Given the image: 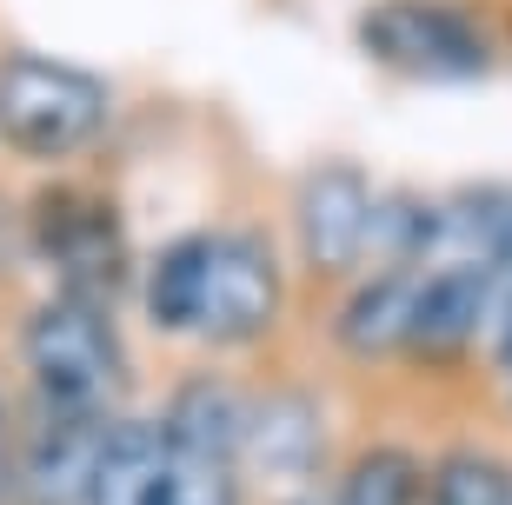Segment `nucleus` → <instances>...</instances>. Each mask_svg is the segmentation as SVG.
Here are the masks:
<instances>
[{
	"label": "nucleus",
	"instance_id": "nucleus-1",
	"mask_svg": "<svg viewBox=\"0 0 512 505\" xmlns=\"http://www.w3.org/2000/svg\"><path fill=\"white\" fill-rule=\"evenodd\" d=\"M20 353L34 373L40 412H87V419H114L120 386H127V359H120L114 319L87 300H47L20 326Z\"/></svg>",
	"mask_w": 512,
	"mask_h": 505
},
{
	"label": "nucleus",
	"instance_id": "nucleus-2",
	"mask_svg": "<svg viewBox=\"0 0 512 505\" xmlns=\"http://www.w3.org/2000/svg\"><path fill=\"white\" fill-rule=\"evenodd\" d=\"M107 80L54 54L0 60V140L27 160H67L107 127Z\"/></svg>",
	"mask_w": 512,
	"mask_h": 505
},
{
	"label": "nucleus",
	"instance_id": "nucleus-3",
	"mask_svg": "<svg viewBox=\"0 0 512 505\" xmlns=\"http://www.w3.org/2000/svg\"><path fill=\"white\" fill-rule=\"evenodd\" d=\"M27 233H34L40 260L60 273V300H87L107 313L127 293L133 260H127V233H120L107 200H94V193H80V187H47V200L34 206Z\"/></svg>",
	"mask_w": 512,
	"mask_h": 505
},
{
	"label": "nucleus",
	"instance_id": "nucleus-4",
	"mask_svg": "<svg viewBox=\"0 0 512 505\" xmlns=\"http://www.w3.org/2000/svg\"><path fill=\"white\" fill-rule=\"evenodd\" d=\"M360 47L413 80H473L486 74V34L453 0H373L360 14Z\"/></svg>",
	"mask_w": 512,
	"mask_h": 505
},
{
	"label": "nucleus",
	"instance_id": "nucleus-5",
	"mask_svg": "<svg viewBox=\"0 0 512 505\" xmlns=\"http://www.w3.org/2000/svg\"><path fill=\"white\" fill-rule=\"evenodd\" d=\"M273 319H280V260H273V246H266L260 233H207L193 339L247 346Z\"/></svg>",
	"mask_w": 512,
	"mask_h": 505
},
{
	"label": "nucleus",
	"instance_id": "nucleus-6",
	"mask_svg": "<svg viewBox=\"0 0 512 505\" xmlns=\"http://www.w3.org/2000/svg\"><path fill=\"white\" fill-rule=\"evenodd\" d=\"M380 193L366 187L353 160H320L300 180V246L313 273H346L366 260V220Z\"/></svg>",
	"mask_w": 512,
	"mask_h": 505
},
{
	"label": "nucleus",
	"instance_id": "nucleus-7",
	"mask_svg": "<svg viewBox=\"0 0 512 505\" xmlns=\"http://www.w3.org/2000/svg\"><path fill=\"white\" fill-rule=\"evenodd\" d=\"M107 426L87 412H40V432L14 472V492L27 505H94L100 459H107Z\"/></svg>",
	"mask_w": 512,
	"mask_h": 505
},
{
	"label": "nucleus",
	"instance_id": "nucleus-8",
	"mask_svg": "<svg viewBox=\"0 0 512 505\" xmlns=\"http://www.w3.org/2000/svg\"><path fill=\"white\" fill-rule=\"evenodd\" d=\"M326 459V426L320 406L306 393H266L247 399V432H240V466L253 479H273V486H300L313 479Z\"/></svg>",
	"mask_w": 512,
	"mask_h": 505
},
{
	"label": "nucleus",
	"instance_id": "nucleus-9",
	"mask_svg": "<svg viewBox=\"0 0 512 505\" xmlns=\"http://www.w3.org/2000/svg\"><path fill=\"white\" fill-rule=\"evenodd\" d=\"M486 300H493V273L473 266H419V300H413V359H453L486 333Z\"/></svg>",
	"mask_w": 512,
	"mask_h": 505
},
{
	"label": "nucleus",
	"instance_id": "nucleus-10",
	"mask_svg": "<svg viewBox=\"0 0 512 505\" xmlns=\"http://www.w3.org/2000/svg\"><path fill=\"white\" fill-rule=\"evenodd\" d=\"M506 233H512V193L506 187H473V193H453V200H433L426 206V266L493 273Z\"/></svg>",
	"mask_w": 512,
	"mask_h": 505
},
{
	"label": "nucleus",
	"instance_id": "nucleus-11",
	"mask_svg": "<svg viewBox=\"0 0 512 505\" xmlns=\"http://www.w3.org/2000/svg\"><path fill=\"white\" fill-rule=\"evenodd\" d=\"M413 300H419V266L406 273H373L353 286V300L340 306L333 333L353 359H399L406 333H413Z\"/></svg>",
	"mask_w": 512,
	"mask_h": 505
},
{
	"label": "nucleus",
	"instance_id": "nucleus-12",
	"mask_svg": "<svg viewBox=\"0 0 512 505\" xmlns=\"http://www.w3.org/2000/svg\"><path fill=\"white\" fill-rule=\"evenodd\" d=\"M160 432L173 446H200V452H227L240 466V432H247V393L220 373H193L173 386L167 412H160Z\"/></svg>",
	"mask_w": 512,
	"mask_h": 505
},
{
	"label": "nucleus",
	"instance_id": "nucleus-13",
	"mask_svg": "<svg viewBox=\"0 0 512 505\" xmlns=\"http://www.w3.org/2000/svg\"><path fill=\"white\" fill-rule=\"evenodd\" d=\"M167 466V432L160 419H114L107 426V459H100L94 505H153Z\"/></svg>",
	"mask_w": 512,
	"mask_h": 505
},
{
	"label": "nucleus",
	"instance_id": "nucleus-14",
	"mask_svg": "<svg viewBox=\"0 0 512 505\" xmlns=\"http://www.w3.org/2000/svg\"><path fill=\"white\" fill-rule=\"evenodd\" d=\"M200 266H207V233H180L147 260V280H140V306L160 333L193 339V306H200Z\"/></svg>",
	"mask_w": 512,
	"mask_h": 505
},
{
	"label": "nucleus",
	"instance_id": "nucleus-15",
	"mask_svg": "<svg viewBox=\"0 0 512 505\" xmlns=\"http://www.w3.org/2000/svg\"><path fill=\"white\" fill-rule=\"evenodd\" d=\"M426 492V472L406 446H366L353 466L340 472V486L326 505H419Z\"/></svg>",
	"mask_w": 512,
	"mask_h": 505
},
{
	"label": "nucleus",
	"instance_id": "nucleus-16",
	"mask_svg": "<svg viewBox=\"0 0 512 505\" xmlns=\"http://www.w3.org/2000/svg\"><path fill=\"white\" fill-rule=\"evenodd\" d=\"M153 505H240V466L227 452H200V446H173L167 439V466H160Z\"/></svg>",
	"mask_w": 512,
	"mask_h": 505
},
{
	"label": "nucleus",
	"instance_id": "nucleus-17",
	"mask_svg": "<svg viewBox=\"0 0 512 505\" xmlns=\"http://www.w3.org/2000/svg\"><path fill=\"white\" fill-rule=\"evenodd\" d=\"M426 206L419 193H386L373 200V220H366V260H380V273H406V266H426Z\"/></svg>",
	"mask_w": 512,
	"mask_h": 505
},
{
	"label": "nucleus",
	"instance_id": "nucleus-18",
	"mask_svg": "<svg viewBox=\"0 0 512 505\" xmlns=\"http://www.w3.org/2000/svg\"><path fill=\"white\" fill-rule=\"evenodd\" d=\"M506 492H512V472L499 466L493 452L459 446V452H446V459L426 472L419 505H506Z\"/></svg>",
	"mask_w": 512,
	"mask_h": 505
},
{
	"label": "nucleus",
	"instance_id": "nucleus-19",
	"mask_svg": "<svg viewBox=\"0 0 512 505\" xmlns=\"http://www.w3.org/2000/svg\"><path fill=\"white\" fill-rule=\"evenodd\" d=\"M486 346L512 373V286H493V300H486Z\"/></svg>",
	"mask_w": 512,
	"mask_h": 505
},
{
	"label": "nucleus",
	"instance_id": "nucleus-20",
	"mask_svg": "<svg viewBox=\"0 0 512 505\" xmlns=\"http://www.w3.org/2000/svg\"><path fill=\"white\" fill-rule=\"evenodd\" d=\"M14 472H20V459H14V439H7V412H0V505L14 499Z\"/></svg>",
	"mask_w": 512,
	"mask_h": 505
},
{
	"label": "nucleus",
	"instance_id": "nucleus-21",
	"mask_svg": "<svg viewBox=\"0 0 512 505\" xmlns=\"http://www.w3.org/2000/svg\"><path fill=\"white\" fill-rule=\"evenodd\" d=\"M493 286H512V233H506V246H499V260H493Z\"/></svg>",
	"mask_w": 512,
	"mask_h": 505
},
{
	"label": "nucleus",
	"instance_id": "nucleus-22",
	"mask_svg": "<svg viewBox=\"0 0 512 505\" xmlns=\"http://www.w3.org/2000/svg\"><path fill=\"white\" fill-rule=\"evenodd\" d=\"M506 505H512V492H506Z\"/></svg>",
	"mask_w": 512,
	"mask_h": 505
}]
</instances>
